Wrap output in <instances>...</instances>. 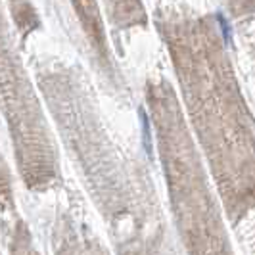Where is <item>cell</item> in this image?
<instances>
[{
    "mask_svg": "<svg viewBox=\"0 0 255 255\" xmlns=\"http://www.w3.org/2000/svg\"><path fill=\"white\" fill-rule=\"evenodd\" d=\"M140 121H142V142H144V148L146 153L152 155V132H150V121H148V115L144 110H140Z\"/></svg>",
    "mask_w": 255,
    "mask_h": 255,
    "instance_id": "6da1fadb",
    "label": "cell"
},
{
    "mask_svg": "<svg viewBox=\"0 0 255 255\" xmlns=\"http://www.w3.org/2000/svg\"><path fill=\"white\" fill-rule=\"evenodd\" d=\"M217 21H219V25H221V31H223L225 42L230 44V42H232V33H230V25H229V21H227V17H225L223 13H217Z\"/></svg>",
    "mask_w": 255,
    "mask_h": 255,
    "instance_id": "7a4b0ae2",
    "label": "cell"
}]
</instances>
